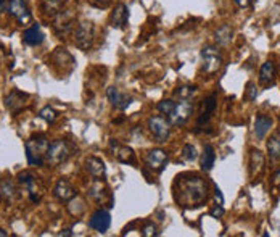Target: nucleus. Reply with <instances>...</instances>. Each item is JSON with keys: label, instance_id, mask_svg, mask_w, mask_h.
Returning a JSON list of instances; mask_svg holds the SVG:
<instances>
[{"label": "nucleus", "instance_id": "obj_1", "mask_svg": "<svg viewBox=\"0 0 280 237\" xmlns=\"http://www.w3.org/2000/svg\"><path fill=\"white\" fill-rule=\"evenodd\" d=\"M208 197V184L197 174H181L174 183V199L182 207H197Z\"/></svg>", "mask_w": 280, "mask_h": 237}, {"label": "nucleus", "instance_id": "obj_2", "mask_svg": "<svg viewBox=\"0 0 280 237\" xmlns=\"http://www.w3.org/2000/svg\"><path fill=\"white\" fill-rule=\"evenodd\" d=\"M49 149V141L44 135H34L26 141L25 150H26V158L31 166H42L46 163V155Z\"/></svg>", "mask_w": 280, "mask_h": 237}, {"label": "nucleus", "instance_id": "obj_3", "mask_svg": "<svg viewBox=\"0 0 280 237\" xmlns=\"http://www.w3.org/2000/svg\"><path fill=\"white\" fill-rule=\"evenodd\" d=\"M71 155H73L71 145L63 139H57V141H53L52 144H49L46 162L52 166H58L64 162H68V158Z\"/></svg>", "mask_w": 280, "mask_h": 237}, {"label": "nucleus", "instance_id": "obj_4", "mask_svg": "<svg viewBox=\"0 0 280 237\" xmlns=\"http://www.w3.org/2000/svg\"><path fill=\"white\" fill-rule=\"evenodd\" d=\"M95 39V26L92 21H81L74 29V42L81 50H89Z\"/></svg>", "mask_w": 280, "mask_h": 237}, {"label": "nucleus", "instance_id": "obj_5", "mask_svg": "<svg viewBox=\"0 0 280 237\" xmlns=\"http://www.w3.org/2000/svg\"><path fill=\"white\" fill-rule=\"evenodd\" d=\"M192 113H193V102H190V98H179L167 120L174 126H184L188 121V118L192 116Z\"/></svg>", "mask_w": 280, "mask_h": 237}, {"label": "nucleus", "instance_id": "obj_6", "mask_svg": "<svg viewBox=\"0 0 280 237\" xmlns=\"http://www.w3.org/2000/svg\"><path fill=\"white\" fill-rule=\"evenodd\" d=\"M201 60H203V71L206 74H214L222 66V55L214 45H206L201 49Z\"/></svg>", "mask_w": 280, "mask_h": 237}, {"label": "nucleus", "instance_id": "obj_7", "mask_svg": "<svg viewBox=\"0 0 280 237\" xmlns=\"http://www.w3.org/2000/svg\"><path fill=\"white\" fill-rule=\"evenodd\" d=\"M148 129L155 141L158 144H163L167 141L171 134V123L169 120H164L163 116H152L148 120Z\"/></svg>", "mask_w": 280, "mask_h": 237}, {"label": "nucleus", "instance_id": "obj_8", "mask_svg": "<svg viewBox=\"0 0 280 237\" xmlns=\"http://www.w3.org/2000/svg\"><path fill=\"white\" fill-rule=\"evenodd\" d=\"M76 26V18L71 10H61L58 15H55L53 21V29L60 37H64L66 34H70Z\"/></svg>", "mask_w": 280, "mask_h": 237}, {"label": "nucleus", "instance_id": "obj_9", "mask_svg": "<svg viewBox=\"0 0 280 237\" xmlns=\"http://www.w3.org/2000/svg\"><path fill=\"white\" fill-rule=\"evenodd\" d=\"M18 183L21 186H25L29 192V197L32 202H40V197H42V187L39 184V179L31 174V173H21L18 176Z\"/></svg>", "mask_w": 280, "mask_h": 237}, {"label": "nucleus", "instance_id": "obj_10", "mask_svg": "<svg viewBox=\"0 0 280 237\" xmlns=\"http://www.w3.org/2000/svg\"><path fill=\"white\" fill-rule=\"evenodd\" d=\"M8 11L19 25H28L31 21V11L26 5L25 0H10L8 2Z\"/></svg>", "mask_w": 280, "mask_h": 237}, {"label": "nucleus", "instance_id": "obj_11", "mask_svg": "<svg viewBox=\"0 0 280 237\" xmlns=\"http://www.w3.org/2000/svg\"><path fill=\"white\" fill-rule=\"evenodd\" d=\"M110 226H111V214L103 208L97 210L91 216V220H89V228L102 234L110 229Z\"/></svg>", "mask_w": 280, "mask_h": 237}, {"label": "nucleus", "instance_id": "obj_12", "mask_svg": "<svg viewBox=\"0 0 280 237\" xmlns=\"http://www.w3.org/2000/svg\"><path fill=\"white\" fill-rule=\"evenodd\" d=\"M89 194H91V197L97 202V203H106L108 202V207H115V200H113V195L110 194V190L105 184H102L100 181H95V183L91 186V189H89Z\"/></svg>", "mask_w": 280, "mask_h": 237}, {"label": "nucleus", "instance_id": "obj_13", "mask_svg": "<svg viewBox=\"0 0 280 237\" xmlns=\"http://www.w3.org/2000/svg\"><path fill=\"white\" fill-rule=\"evenodd\" d=\"M145 162H147L150 169H153L156 173H161L167 163V153L163 149H153V150L147 152Z\"/></svg>", "mask_w": 280, "mask_h": 237}, {"label": "nucleus", "instance_id": "obj_14", "mask_svg": "<svg viewBox=\"0 0 280 237\" xmlns=\"http://www.w3.org/2000/svg\"><path fill=\"white\" fill-rule=\"evenodd\" d=\"M106 97H108V100H110L111 107H113L115 110H126V108L131 105V102H132L131 97H127V95H124L122 92H119V89L115 87V86L108 87V90H106Z\"/></svg>", "mask_w": 280, "mask_h": 237}, {"label": "nucleus", "instance_id": "obj_15", "mask_svg": "<svg viewBox=\"0 0 280 237\" xmlns=\"http://www.w3.org/2000/svg\"><path fill=\"white\" fill-rule=\"evenodd\" d=\"M110 150H111V153H113L121 163L132 165L134 162H136V155H134L132 149H129V147H124V145H121V144H119L118 141H115V139L110 142Z\"/></svg>", "mask_w": 280, "mask_h": 237}, {"label": "nucleus", "instance_id": "obj_16", "mask_svg": "<svg viewBox=\"0 0 280 237\" xmlns=\"http://www.w3.org/2000/svg\"><path fill=\"white\" fill-rule=\"evenodd\" d=\"M29 98L28 94L19 92V90H12L7 97H5V107L12 111V113H18L25 108L26 100Z\"/></svg>", "mask_w": 280, "mask_h": 237}, {"label": "nucleus", "instance_id": "obj_17", "mask_svg": "<svg viewBox=\"0 0 280 237\" xmlns=\"http://www.w3.org/2000/svg\"><path fill=\"white\" fill-rule=\"evenodd\" d=\"M53 195L60 202H70L76 195V190L68 179H58V183L53 187Z\"/></svg>", "mask_w": 280, "mask_h": 237}, {"label": "nucleus", "instance_id": "obj_18", "mask_svg": "<svg viewBox=\"0 0 280 237\" xmlns=\"http://www.w3.org/2000/svg\"><path fill=\"white\" fill-rule=\"evenodd\" d=\"M274 120L269 116V115H257L254 120V134L256 137L263 141L266 137V134L269 132V129L272 128Z\"/></svg>", "mask_w": 280, "mask_h": 237}, {"label": "nucleus", "instance_id": "obj_19", "mask_svg": "<svg viewBox=\"0 0 280 237\" xmlns=\"http://www.w3.org/2000/svg\"><path fill=\"white\" fill-rule=\"evenodd\" d=\"M127 19H129V10L124 4H119L115 11L111 13L110 23L113 28H124L127 25Z\"/></svg>", "mask_w": 280, "mask_h": 237}, {"label": "nucleus", "instance_id": "obj_20", "mask_svg": "<svg viewBox=\"0 0 280 237\" xmlns=\"http://www.w3.org/2000/svg\"><path fill=\"white\" fill-rule=\"evenodd\" d=\"M44 37H46V36H44V32L40 31V26L39 25H32L23 34L25 44L32 45V47H36V45H40L44 42Z\"/></svg>", "mask_w": 280, "mask_h": 237}, {"label": "nucleus", "instance_id": "obj_21", "mask_svg": "<svg viewBox=\"0 0 280 237\" xmlns=\"http://www.w3.org/2000/svg\"><path fill=\"white\" fill-rule=\"evenodd\" d=\"M85 169L89 173H91L94 177H103L105 173H106V168H105V163L100 160L97 156H89L85 160Z\"/></svg>", "mask_w": 280, "mask_h": 237}, {"label": "nucleus", "instance_id": "obj_22", "mask_svg": "<svg viewBox=\"0 0 280 237\" xmlns=\"http://www.w3.org/2000/svg\"><path fill=\"white\" fill-rule=\"evenodd\" d=\"M216 105H218V102H216V94H212L209 95L205 102H203V111L200 113V116H198V124L201 126V124H206L211 118V113L216 110Z\"/></svg>", "mask_w": 280, "mask_h": 237}, {"label": "nucleus", "instance_id": "obj_23", "mask_svg": "<svg viewBox=\"0 0 280 237\" xmlns=\"http://www.w3.org/2000/svg\"><path fill=\"white\" fill-rule=\"evenodd\" d=\"M275 65L272 62H266L261 66V71H260V83L263 86H271L275 79Z\"/></svg>", "mask_w": 280, "mask_h": 237}, {"label": "nucleus", "instance_id": "obj_24", "mask_svg": "<svg viewBox=\"0 0 280 237\" xmlns=\"http://www.w3.org/2000/svg\"><path fill=\"white\" fill-rule=\"evenodd\" d=\"M264 166V156L260 150H251V156H250V176L256 177L260 176Z\"/></svg>", "mask_w": 280, "mask_h": 237}, {"label": "nucleus", "instance_id": "obj_25", "mask_svg": "<svg viewBox=\"0 0 280 237\" xmlns=\"http://www.w3.org/2000/svg\"><path fill=\"white\" fill-rule=\"evenodd\" d=\"M214 162H216L214 147L206 144L203 153H201V169H203V171H211L212 166H214Z\"/></svg>", "mask_w": 280, "mask_h": 237}, {"label": "nucleus", "instance_id": "obj_26", "mask_svg": "<svg viewBox=\"0 0 280 237\" xmlns=\"http://www.w3.org/2000/svg\"><path fill=\"white\" fill-rule=\"evenodd\" d=\"M267 152L271 160L278 162L280 160V131L274 132L267 141Z\"/></svg>", "mask_w": 280, "mask_h": 237}, {"label": "nucleus", "instance_id": "obj_27", "mask_svg": "<svg viewBox=\"0 0 280 237\" xmlns=\"http://www.w3.org/2000/svg\"><path fill=\"white\" fill-rule=\"evenodd\" d=\"M42 10L46 15L55 16L63 10V0H42Z\"/></svg>", "mask_w": 280, "mask_h": 237}, {"label": "nucleus", "instance_id": "obj_28", "mask_svg": "<svg viewBox=\"0 0 280 237\" xmlns=\"http://www.w3.org/2000/svg\"><path fill=\"white\" fill-rule=\"evenodd\" d=\"M0 194H2V197L7 199V202L15 200L16 195H18L12 181H2V183H0Z\"/></svg>", "mask_w": 280, "mask_h": 237}, {"label": "nucleus", "instance_id": "obj_29", "mask_svg": "<svg viewBox=\"0 0 280 237\" xmlns=\"http://www.w3.org/2000/svg\"><path fill=\"white\" fill-rule=\"evenodd\" d=\"M214 39H216V42L219 45H227L232 41V29H230V26H227V25L221 26L216 31V34H214Z\"/></svg>", "mask_w": 280, "mask_h": 237}, {"label": "nucleus", "instance_id": "obj_30", "mask_svg": "<svg viewBox=\"0 0 280 237\" xmlns=\"http://www.w3.org/2000/svg\"><path fill=\"white\" fill-rule=\"evenodd\" d=\"M197 92V87H192V86H182V87H179L176 90V97L179 98H192Z\"/></svg>", "mask_w": 280, "mask_h": 237}, {"label": "nucleus", "instance_id": "obj_31", "mask_svg": "<svg viewBox=\"0 0 280 237\" xmlns=\"http://www.w3.org/2000/svg\"><path fill=\"white\" fill-rule=\"evenodd\" d=\"M197 156H198L197 149L192 144H187L182 149V158H184L185 162H193V160H197Z\"/></svg>", "mask_w": 280, "mask_h": 237}, {"label": "nucleus", "instance_id": "obj_32", "mask_svg": "<svg viewBox=\"0 0 280 237\" xmlns=\"http://www.w3.org/2000/svg\"><path fill=\"white\" fill-rule=\"evenodd\" d=\"M174 105H176V102L171 100V98L163 100V102H160V104H158V111L163 113V115H166V116H169L171 111L174 110Z\"/></svg>", "mask_w": 280, "mask_h": 237}, {"label": "nucleus", "instance_id": "obj_33", "mask_svg": "<svg viewBox=\"0 0 280 237\" xmlns=\"http://www.w3.org/2000/svg\"><path fill=\"white\" fill-rule=\"evenodd\" d=\"M39 116H40L44 121H47L49 124H52V123H55V120H57V113H55L53 108L46 107V108H42V110H40Z\"/></svg>", "mask_w": 280, "mask_h": 237}, {"label": "nucleus", "instance_id": "obj_34", "mask_svg": "<svg viewBox=\"0 0 280 237\" xmlns=\"http://www.w3.org/2000/svg\"><path fill=\"white\" fill-rule=\"evenodd\" d=\"M160 234V231H158V228L152 223V221H147L143 224V228H142V235H145V237H156Z\"/></svg>", "mask_w": 280, "mask_h": 237}, {"label": "nucleus", "instance_id": "obj_35", "mask_svg": "<svg viewBox=\"0 0 280 237\" xmlns=\"http://www.w3.org/2000/svg\"><path fill=\"white\" fill-rule=\"evenodd\" d=\"M248 92H250V100H254L257 97V90H256V86L253 83L248 84Z\"/></svg>", "mask_w": 280, "mask_h": 237}, {"label": "nucleus", "instance_id": "obj_36", "mask_svg": "<svg viewBox=\"0 0 280 237\" xmlns=\"http://www.w3.org/2000/svg\"><path fill=\"white\" fill-rule=\"evenodd\" d=\"M214 197H216V202H218V205H222L224 203V197H222V192H221V189L216 186V189H214Z\"/></svg>", "mask_w": 280, "mask_h": 237}, {"label": "nucleus", "instance_id": "obj_37", "mask_svg": "<svg viewBox=\"0 0 280 237\" xmlns=\"http://www.w3.org/2000/svg\"><path fill=\"white\" fill-rule=\"evenodd\" d=\"M211 214H212V216H216V218H221L222 214H224V208H222V205H218L214 210L211 211Z\"/></svg>", "mask_w": 280, "mask_h": 237}, {"label": "nucleus", "instance_id": "obj_38", "mask_svg": "<svg viewBox=\"0 0 280 237\" xmlns=\"http://www.w3.org/2000/svg\"><path fill=\"white\" fill-rule=\"evenodd\" d=\"M272 184L275 187H280V168L277 169V171L274 173V176H272Z\"/></svg>", "mask_w": 280, "mask_h": 237}, {"label": "nucleus", "instance_id": "obj_39", "mask_svg": "<svg viewBox=\"0 0 280 237\" xmlns=\"http://www.w3.org/2000/svg\"><path fill=\"white\" fill-rule=\"evenodd\" d=\"M58 235L60 237H71V235H74V232L71 229H63L61 232H58Z\"/></svg>", "mask_w": 280, "mask_h": 237}, {"label": "nucleus", "instance_id": "obj_40", "mask_svg": "<svg viewBox=\"0 0 280 237\" xmlns=\"http://www.w3.org/2000/svg\"><path fill=\"white\" fill-rule=\"evenodd\" d=\"M5 10H8V0H0V13H4Z\"/></svg>", "mask_w": 280, "mask_h": 237}, {"label": "nucleus", "instance_id": "obj_41", "mask_svg": "<svg viewBox=\"0 0 280 237\" xmlns=\"http://www.w3.org/2000/svg\"><path fill=\"white\" fill-rule=\"evenodd\" d=\"M235 4H237L239 7H242V8H246L250 5V0H235Z\"/></svg>", "mask_w": 280, "mask_h": 237}, {"label": "nucleus", "instance_id": "obj_42", "mask_svg": "<svg viewBox=\"0 0 280 237\" xmlns=\"http://www.w3.org/2000/svg\"><path fill=\"white\" fill-rule=\"evenodd\" d=\"M94 2H97V4H102V5H105V4L111 2V0H94Z\"/></svg>", "mask_w": 280, "mask_h": 237}, {"label": "nucleus", "instance_id": "obj_43", "mask_svg": "<svg viewBox=\"0 0 280 237\" xmlns=\"http://www.w3.org/2000/svg\"><path fill=\"white\" fill-rule=\"evenodd\" d=\"M8 234H7V231H4V229H0V237H7Z\"/></svg>", "mask_w": 280, "mask_h": 237}, {"label": "nucleus", "instance_id": "obj_44", "mask_svg": "<svg viewBox=\"0 0 280 237\" xmlns=\"http://www.w3.org/2000/svg\"><path fill=\"white\" fill-rule=\"evenodd\" d=\"M0 200H2V194H0Z\"/></svg>", "mask_w": 280, "mask_h": 237}]
</instances>
